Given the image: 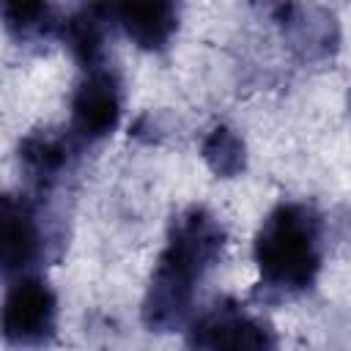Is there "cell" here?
Wrapping results in <instances>:
<instances>
[{
    "label": "cell",
    "mask_w": 351,
    "mask_h": 351,
    "mask_svg": "<svg viewBox=\"0 0 351 351\" xmlns=\"http://www.w3.org/2000/svg\"><path fill=\"white\" fill-rule=\"evenodd\" d=\"M225 241L222 222L203 206H189L173 217L143 299V324L151 332H173L189 321L195 293L222 258Z\"/></svg>",
    "instance_id": "6da1fadb"
},
{
    "label": "cell",
    "mask_w": 351,
    "mask_h": 351,
    "mask_svg": "<svg viewBox=\"0 0 351 351\" xmlns=\"http://www.w3.org/2000/svg\"><path fill=\"white\" fill-rule=\"evenodd\" d=\"M255 266L266 299H291L310 291L324 263V219L299 200L277 203L255 233Z\"/></svg>",
    "instance_id": "7a4b0ae2"
},
{
    "label": "cell",
    "mask_w": 351,
    "mask_h": 351,
    "mask_svg": "<svg viewBox=\"0 0 351 351\" xmlns=\"http://www.w3.org/2000/svg\"><path fill=\"white\" fill-rule=\"evenodd\" d=\"M189 351H280L274 326L233 299L203 310L186 335Z\"/></svg>",
    "instance_id": "3957f363"
},
{
    "label": "cell",
    "mask_w": 351,
    "mask_h": 351,
    "mask_svg": "<svg viewBox=\"0 0 351 351\" xmlns=\"http://www.w3.org/2000/svg\"><path fill=\"white\" fill-rule=\"evenodd\" d=\"M58 332V296L36 274L16 277L3 302V337L14 348H44Z\"/></svg>",
    "instance_id": "277c9868"
},
{
    "label": "cell",
    "mask_w": 351,
    "mask_h": 351,
    "mask_svg": "<svg viewBox=\"0 0 351 351\" xmlns=\"http://www.w3.org/2000/svg\"><path fill=\"white\" fill-rule=\"evenodd\" d=\"M49 230L41 219V208L27 195H3L0 208V261L5 277L30 274V269L47 258Z\"/></svg>",
    "instance_id": "5b68a950"
},
{
    "label": "cell",
    "mask_w": 351,
    "mask_h": 351,
    "mask_svg": "<svg viewBox=\"0 0 351 351\" xmlns=\"http://www.w3.org/2000/svg\"><path fill=\"white\" fill-rule=\"evenodd\" d=\"M123 110V88L112 69H88L71 96V137L99 143L115 132Z\"/></svg>",
    "instance_id": "8992f818"
},
{
    "label": "cell",
    "mask_w": 351,
    "mask_h": 351,
    "mask_svg": "<svg viewBox=\"0 0 351 351\" xmlns=\"http://www.w3.org/2000/svg\"><path fill=\"white\" fill-rule=\"evenodd\" d=\"M282 41L302 63H324L340 49V22L332 8L315 3H285L274 8Z\"/></svg>",
    "instance_id": "52a82bcc"
},
{
    "label": "cell",
    "mask_w": 351,
    "mask_h": 351,
    "mask_svg": "<svg viewBox=\"0 0 351 351\" xmlns=\"http://www.w3.org/2000/svg\"><path fill=\"white\" fill-rule=\"evenodd\" d=\"M74 137L52 129H36L19 143V165L27 181L44 192L52 189L74 162Z\"/></svg>",
    "instance_id": "ba28073f"
},
{
    "label": "cell",
    "mask_w": 351,
    "mask_h": 351,
    "mask_svg": "<svg viewBox=\"0 0 351 351\" xmlns=\"http://www.w3.org/2000/svg\"><path fill=\"white\" fill-rule=\"evenodd\" d=\"M112 19L123 33L145 52H162L170 47L178 30V5L167 0L151 3H118L112 5Z\"/></svg>",
    "instance_id": "9c48e42d"
},
{
    "label": "cell",
    "mask_w": 351,
    "mask_h": 351,
    "mask_svg": "<svg viewBox=\"0 0 351 351\" xmlns=\"http://www.w3.org/2000/svg\"><path fill=\"white\" fill-rule=\"evenodd\" d=\"M110 19H112V5H82L74 14H69L60 25V38L66 41V47L85 71L104 66Z\"/></svg>",
    "instance_id": "30bf717a"
},
{
    "label": "cell",
    "mask_w": 351,
    "mask_h": 351,
    "mask_svg": "<svg viewBox=\"0 0 351 351\" xmlns=\"http://www.w3.org/2000/svg\"><path fill=\"white\" fill-rule=\"evenodd\" d=\"M5 30L22 44H38L60 36L63 19L49 3H5L3 5Z\"/></svg>",
    "instance_id": "8fae6325"
},
{
    "label": "cell",
    "mask_w": 351,
    "mask_h": 351,
    "mask_svg": "<svg viewBox=\"0 0 351 351\" xmlns=\"http://www.w3.org/2000/svg\"><path fill=\"white\" fill-rule=\"evenodd\" d=\"M200 156L208 165V170L219 178H236L247 167V145H244L241 134L228 123H217L203 137Z\"/></svg>",
    "instance_id": "7c38bea8"
},
{
    "label": "cell",
    "mask_w": 351,
    "mask_h": 351,
    "mask_svg": "<svg viewBox=\"0 0 351 351\" xmlns=\"http://www.w3.org/2000/svg\"><path fill=\"white\" fill-rule=\"evenodd\" d=\"M348 112H351V90H348Z\"/></svg>",
    "instance_id": "4fadbf2b"
}]
</instances>
